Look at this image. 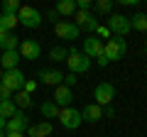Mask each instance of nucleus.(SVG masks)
I'll list each match as a JSON object with an SVG mask.
<instances>
[{"mask_svg": "<svg viewBox=\"0 0 147 137\" xmlns=\"http://www.w3.org/2000/svg\"><path fill=\"white\" fill-rule=\"evenodd\" d=\"M125 52H127L125 37H110L108 42L103 44V54H105L108 61H120V59L125 56Z\"/></svg>", "mask_w": 147, "mask_h": 137, "instance_id": "obj_2", "label": "nucleus"}, {"mask_svg": "<svg viewBox=\"0 0 147 137\" xmlns=\"http://www.w3.org/2000/svg\"><path fill=\"white\" fill-rule=\"evenodd\" d=\"M5 137H25V132H5Z\"/></svg>", "mask_w": 147, "mask_h": 137, "instance_id": "obj_33", "label": "nucleus"}, {"mask_svg": "<svg viewBox=\"0 0 147 137\" xmlns=\"http://www.w3.org/2000/svg\"><path fill=\"white\" fill-rule=\"evenodd\" d=\"M25 74H22L20 68H10V71H3V81H0V86H5L10 93H20L22 88H25Z\"/></svg>", "mask_w": 147, "mask_h": 137, "instance_id": "obj_4", "label": "nucleus"}, {"mask_svg": "<svg viewBox=\"0 0 147 137\" xmlns=\"http://www.w3.org/2000/svg\"><path fill=\"white\" fill-rule=\"evenodd\" d=\"M96 64H98V66L103 68V66H108L110 61H108V59H105V54H103V56H98V59H96Z\"/></svg>", "mask_w": 147, "mask_h": 137, "instance_id": "obj_31", "label": "nucleus"}, {"mask_svg": "<svg viewBox=\"0 0 147 137\" xmlns=\"http://www.w3.org/2000/svg\"><path fill=\"white\" fill-rule=\"evenodd\" d=\"M145 56H147V47H145Z\"/></svg>", "mask_w": 147, "mask_h": 137, "instance_id": "obj_38", "label": "nucleus"}, {"mask_svg": "<svg viewBox=\"0 0 147 137\" xmlns=\"http://www.w3.org/2000/svg\"><path fill=\"white\" fill-rule=\"evenodd\" d=\"M20 54L17 52H0V66H3V71H10V68H17V64H20Z\"/></svg>", "mask_w": 147, "mask_h": 137, "instance_id": "obj_16", "label": "nucleus"}, {"mask_svg": "<svg viewBox=\"0 0 147 137\" xmlns=\"http://www.w3.org/2000/svg\"><path fill=\"white\" fill-rule=\"evenodd\" d=\"M0 137H5V132H3V130H0Z\"/></svg>", "mask_w": 147, "mask_h": 137, "instance_id": "obj_37", "label": "nucleus"}, {"mask_svg": "<svg viewBox=\"0 0 147 137\" xmlns=\"http://www.w3.org/2000/svg\"><path fill=\"white\" fill-rule=\"evenodd\" d=\"M52 61H66L69 59V49L64 47V44H59V47H52L49 49V54H47Z\"/></svg>", "mask_w": 147, "mask_h": 137, "instance_id": "obj_22", "label": "nucleus"}, {"mask_svg": "<svg viewBox=\"0 0 147 137\" xmlns=\"http://www.w3.org/2000/svg\"><path fill=\"white\" fill-rule=\"evenodd\" d=\"M5 125H7V120H5V118H0V130H3V132H5Z\"/></svg>", "mask_w": 147, "mask_h": 137, "instance_id": "obj_34", "label": "nucleus"}, {"mask_svg": "<svg viewBox=\"0 0 147 137\" xmlns=\"http://www.w3.org/2000/svg\"><path fill=\"white\" fill-rule=\"evenodd\" d=\"M54 34H57L59 39H79V34H81V30L74 22H69V20H61V22H57L54 25Z\"/></svg>", "mask_w": 147, "mask_h": 137, "instance_id": "obj_10", "label": "nucleus"}, {"mask_svg": "<svg viewBox=\"0 0 147 137\" xmlns=\"http://www.w3.org/2000/svg\"><path fill=\"white\" fill-rule=\"evenodd\" d=\"M12 103L17 105V110H27V108L32 105V95H30V93H25V91H20V93L12 95Z\"/></svg>", "mask_w": 147, "mask_h": 137, "instance_id": "obj_21", "label": "nucleus"}, {"mask_svg": "<svg viewBox=\"0 0 147 137\" xmlns=\"http://www.w3.org/2000/svg\"><path fill=\"white\" fill-rule=\"evenodd\" d=\"M84 56H88V59H98V56H103V42H100L98 37H86L84 39Z\"/></svg>", "mask_w": 147, "mask_h": 137, "instance_id": "obj_12", "label": "nucleus"}, {"mask_svg": "<svg viewBox=\"0 0 147 137\" xmlns=\"http://www.w3.org/2000/svg\"><path fill=\"white\" fill-rule=\"evenodd\" d=\"M17 54H20V59L34 61V59L42 56V47H39V42H34V39H22L20 47H17Z\"/></svg>", "mask_w": 147, "mask_h": 137, "instance_id": "obj_8", "label": "nucleus"}, {"mask_svg": "<svg viewBox=\"0 0 147 137\" xmlns=\"http://www.w3.org/2000/svg\"><path fill=\"white\" fill-rule=\"evenodd\" d=\"M105 27L110 30L113 37H125L127 32H130V17H125V15H110Z\"/></svg>", "mask_w": 147, "mask_h": 137, "instance_id": "obj_6", "label": "nucleus"}, {"mask_svg": "<svg viewBox=\"0 0 147 137\" xmlns=\"http://www.w3.org/2000/svg\"><path fill=\"white\" fill-rule=\"evenodd\" d=\"M93 7H96V12H100V15H108V12L113 10V3H110V0H98Z\"/></svg>", "mask_w": 147, "mask_h": 137, "instance_id": "obj_26", "label": "nucleus"}, {"mask_svg": "<svg viewBox=\"0 0 147 137\" xmlns=\"http://www.w3.org/2000/svg\"><path fill=\"white\" fill-rule=\"evenodd\" d=\"M130 30L147 32V12H135V15L130 17Z\"/></svg>", "mask_w": 147, "mask_h": 137, "instance_id": "obj_19", "label": "nucleus"}, {"mask_svg": "<svg viewBox=\"0 0 147 137\" xmlns=\"http://www.w3.org/2000/svg\"><path fill=\"white\" fill-rule=\"evenodd\" d=\"M91 64H93V61H91L88 56H84V54H81L76 47L69 49V59H66L69 74H76V76H79V74H86V71L91 68Z\"/></svg>", "mask_w": 147, "mask_h": 137, "instance_id": "obj_1", "label": "nucleus"}, {"mask_svg": "<svg viewBox=\"0 0 147 137\" xmlns=\"http://www.w3.org/2000/svg\"><path fill=\"white\" fill-rule=\"evenodd\" d=\"M74 25L79 27V30H86V32H91V34H96V30H98V25L100 22L96 20V15H91V12H84V10H76L74 12Z\"/></svg>", "mask_w": 147, "mask_h": 137, "instance_id": "obj_7", "label": "nucleus"}, {"mask_svg": "<svg viewBox=\"0 0 147 137\" xmlns=\"http://www.w3.org/2000/svg\"><path fill=\"white\" fill-rule=\"evenodd\" d=\"M52 122L49 120H42V122H37V125H32V127H27V137H47V135H52Z\"/></svg>", "mask_w": 147, "mask_h": 137, "instance_id": "obj_17", "label": "nucleus"}, {"mask_svg": "<svg viewBox=\"0 0 147 137\" xmlns=\"http://www.w3.org/2000/svg\"><path fill=\"white\" fill-rule=\"evenodd\" d=\"M71 100H74V93L71 88H66V86H57V91H54V103H57L59 108H71Z\"/></svg>", "mask_w": 147, "mask_h": 137, "instance_id": "obj_14", "label": "nucleus"}, {"mask_svg": "<svg viewBox=\"0 0 147 137\" xmlns=\"http://www.w3.org/2000/svg\"><path fill=\"white\" fill-rule=\"evenodd\" d=\"M93 98H96V105H100V108L110 105L113 98H115V86L108 83V81H100V83L93 88Z\"/></svg>", "mask_w": 147, "mask_h": 137, "instance_id": "obj_5", "label": "nucleus"}, {"mask_svg": "<svg viewBox=\"0 0 147 137\" xmlns=\"http://www.w3.org/2000/svg\"><path fill=\"white\" fill-rule=\"evenodd\" d=\"M81 120H84V122H98V120H103V108L96 105V103L84 105V110H81Z\"/></svg>", "mask_w": 147, "mask_h": 137, "instance_id": "obj_15", "label": "nucleus"}, {"mask_svg": "<svg viewBox=\"0 0 147 137\" xmlns=\"http://www.w3.org/2000/svg\"><path fill=\"white\" fill-rule=\"evenodd\" d=\"M42 12L37 10V7H30V5H22L20 12H17V22H20L22 27H27V30H37V27L42 25Z\"/></svg>", "mask_w": 147, "mask_h": 137, "instance_id": "obj_3", "label": "nucleus"}, {"mask_svg": "<svg viewBox=\"0 0 147 137\" xmlns=\"http://www.w3.org/2000/svg\"><path fill=\"white\" fill-rule=\"evenodd\" d=\"M59 110L61 108L54 103V100H44L39 105V113H42V120H49V118H59Z\"/></svg>", "mask_w": 147, "mask_h": 137, "instance_id": "obj_18", "label": "nucleus"}, {"mask_svg": "<svg viewBox=\"0 0 147 137\" xmlns=\"http://www.w3.org/2000/svg\"><path fill=\"white\" fill-rule=\"evenodd\" d=\"M27 127H30V120H27V113L25 110H17L15 115L7 120L5 125V132H25Z\"/></svg>", "mask_w": 147, "mask_h": 137, "instance_id": "obj_11", "label": "nucleus"}, {"mask_svg": "<svg viewBox=\"0 0 147 137\" xmlns=\"http://www.w3.org/2000/svg\"><path fill=\"white\" fill-rule=\"evenodd\" d=\"M113 113H115V110H113V108H110V105H105V110H103V115H108V118H113Z\"/></svg>", "mask_w": 147, "mask_h": 137, "instance_id": "obj_32", "label": "nucleus"}, {"mask_svg": "<svg viewBox=\"0 0 147 137\" xmlns=\"http://www.w3.org/2000/svg\"><path fill=\"white\" fill-rule=\"evenodd\" d=\"M54 10L59 12V17H66V15H74L76 12V0H59Z\"/></svg>", "mask_w": 147, "mask_h": 137, "instance_id": "obj_20", "label": "nucleus"}, {"mask_svg": "<svg viewBox=\"0 0 147 137\" xmlns=\"http://www.w3.org/2000/svg\"><path fill=\"white\" fill-rule=\"evenodd\" d=\"M47 20L57 25V22H61V17H59V12H57V10H47Z\"/></svg>", "mask_w": 147, "mask_h": 137, "instance_id": "obj_30", "label": "nucleus"}, {"mask_svg": "<svg viewBox=\"0 0 147 137\" xmlns=\"http://www.w3.org/2000/svg\"><path fill=\"white\" fill-rule=\"evenodd\" d=\"M20 3H17V0H5V3H3V12H0V15H17V12H20Z\"/></svg>", "mask_w": 147, "mask_h": 137, "instance_id": "obj_25", "label": "nucleus"}, {"mask_svg": "<svg viewBox=\"0 0 147 137\" xmlns=\"http://www.w3.org/2000/svg\"><path fill=\"white\" fill-rule=\"evenodd\" d=\"M59 122H61L66 130H76V127H81V110H76V108H61L59 110Z\"/></svg>", "mask_w": 147, "mask_h": 137, "instance_id": "obj_9", "label": "nucleus"}, {"mask_svg": "<svg viewBox=\"0 0 147 137\" xmlns=\"http://www.w3.org/2000/svg\"><path fill=\"white\" fill-rule=\"evenodd\" d=\"M76 81H79V76H76V74H66V76H64V86H66V88L76 86Z\"/></svg>", "mask_w": 147, "mask_h": 137, "instance_id": "obj_28", "label": "nucleus"}, {"mask_svg": "<svg viewBox=\"0 0 147 137\" xmlns=\"http://www.w3.org/2000/svg\"><path fill=\"white\" fill-rule=\"evenodd\" d=\"M17 113V105L12 103V100H0V118H5V120H10L12 115Z\"/></svg>", "mask_w": 147, "mask_h": 137, "instance_id": "obj_23", "label": "nucleus"}, {"mask_svg": "<svg viewBox=\"0 0 147 137\" xmlns=\"http://www.w3.org/2000/svg\"><path fill=\"white\" fill-rule=\"evenodd\" d=\"M5 34H7V32H5V27H3V25H0V39H3V37H5Z\"/></svg>", "mask_w": 147, "mask_h": 137, "instance_id": "obj_35", "label": "nucleus"}, {"mask_svg": "<svg viewBox=\"0 0 147 137\" xmlns=\"http://www.w3.org/2000/svg\"><path fill=\"white\" fill-rule=\"evenodd\" d=\"M39 81L44 86H61L64 83V74L57 71V68H42L39 71Z\"/></svg>", "mask_w": 147, "mask_h": 137, "instance_id": "obj_13", "label": "nucleus"}, {"mask_svg": "<svg viewBox=\"0 0 147 137\" xmlns=\"http://www.w3.org/2000/svg\"><path fill=\"white\" fill-rule=\"evenodd\" d=\"M34 88H37V81H30V79H27V81H25V88H22V91L32 95V93H34Z\"/></svg>", "mask_w": 147, "mask_h": 137, "instance_id": "obj_29", "label": "nucleus"}, {"mask_svg": "<svg viewBox=\"0 0 147 137\" xmlns=\"http://www.w3.org/2000/svg\"><path fill=\"white\" fill-rule=\"evenodd\" d=\"M0 25L5 27V32H12L20 22H17V15H0Z\"/></svg>", "mask_w": 147, "mask_h": 137, "instance_id": "obj_24", "label": "nucleus"}, {"mask_svg": "<svg viewBox=\"0 0 147 137\" xmlns=\"http://www.w3.org/2000/svg\"><path fill=\"white\" fill-rule=\"evenodd\" d=\"M0 81H3V68H0Z\"/></svg>", "mask_w": 147, "mask_h": 137, "instance_id": "obj_36", "label": "nucleus"}, {"mask_svg": "<svg viewBox=\"0 0 147 137\" xmlns=\"http://www.w3.org/2000/svg\"><path fill=\"white\" fill-rule=\"evenodd\" d=\"M93 37H98L100 42H103V39H110L113 34H110V30H108L105 25H98V30H96V34H93Z\"/></svg>", "mask_w": 147, "mask_h": 137, "instance_id": "obj_27", "label": "nucleus"}]
</instances>
